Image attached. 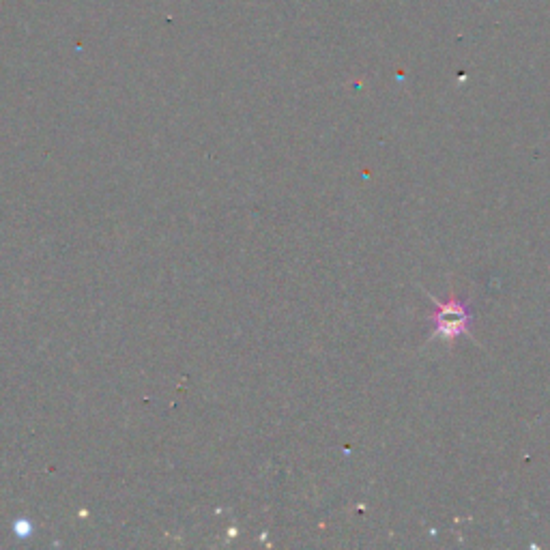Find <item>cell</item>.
<instances>
[{"mask_svg": "<svg viewBox=\"0 0 550 550\" xmlns=\"http://www.w3.org/2000/svg\"><path fill=\"white\" fill-rule=\"evenodd\" d=\"M432 303H434V312L428 316V321L434 325V338L441 336L445 340H452L456 336L467 334L471 336V303L469 299H458L456 295H452V299L447 303H441L439 299H434L430 295Z\"/></svg>", "mask_w": 550, "mask_h": 550, "instance_id": "1", "label": "cell"}]
</instances>
